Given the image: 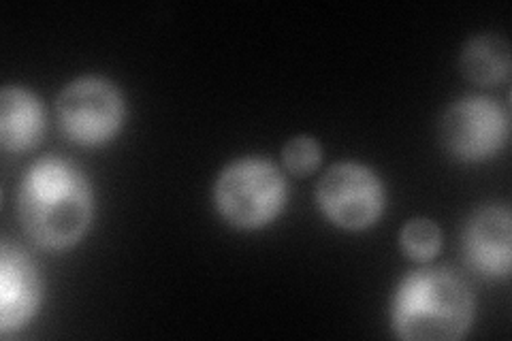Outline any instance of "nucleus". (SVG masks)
Segmentation results:
<instances>
[{
  "instance_id": "9b49d317",
  "label": "nucleus",
  "mask_w": 512,
  "mask_h": 341,
  "mask_svg": "<svg viewBox=\"0 0 512 341\" xmlns=\"http://www.w3.org/2000/svg\"><path fill=\"white\" fill-rule=\"evenodd\" d=\"M399 243L408 256H412L414 261H429L434 258L440 250L442 235L436 222H431L427 218H416L410 220L402 233H399Z\"/></svg>"
},
{
  "instance_id": "7ed1b4c3",
  "label": "nucleus",
  "mask_w": 512,
  "mask_h": 341,
  "mask_svg": "<svg viewBox=\"0 0 512 341\" xmlns=\"http://www.w3.org/2000/svg\"><path fill=\"white\" fill-rule=\"evenodd\" d=\"M286 182L276 165L263 158L235 160L218 177L214 201L220 216L237 229L254 231L280 216Z\"/></svg>"
},
{
  "instance_id": "39448f33",
  "label": "nucleus",
  "mask_w": 512,
  "mask_h": 341,
  "mask_svg": "<svg viewBox=\"0 0 512 341\" xmlns=\"http://www.w3.org/2000/svg\"><path fill=\"white\" fill-rule=\"evenodd\" d=\"M316 201L335 226L363 231L382 216L384 188L372 169L359 162H340L318 182Z\"/></svg>"
},
{
  "instance_id": "1a4fd4ad",
  "label": "nucleus",
  "mask_w": 512,
  "mask_h": 341,
  "mask_svg": "<svg viewBox=\"0 0 512 341\" xmlns=\"http://www.w3.org/2000/svg\"><path fill=\"white\" fill-rule=\"evenodd\" d=\"M45 111L35 94L24 88H5L0 94V141L9 152H26L41 141Z\"/></svg>"
},
{
  "instance_id": "20e7f679",
  "label": "nucleus",
  "mask_w": 512,
  "mask_h": 341,
  "mask_svg": "<svg viewBox=\"0 0 512 341\" xmlns=\"http://www.w3.org/2000/svg\"><path fill=\"white\" fill-rule=\"evenodd\" d=\"M58 124L79 145H103L122 128L126 107L120 90L103 77H79L58 96Z\"/></svg>"
},
{
  "instance_id": "f8f14e48",
  "label": "nucleus",
  "mask_w": 512,
  "mask_h": 341,
  "mask_svg": "<svg viewBox=\"0 0 512 341\" xmlns=\"http://www.w3.org/2000/svg\"><path fill=\"white\" fill-rule=\"evenodd\" d=\"M284 165L295 175H308L320 165V148L312 137H295L284 145Z\"/></svg>"
},
{
  "instance_id": "9d476101",
  "label": "nucleus",
  "mask_w": 512,
  "mask_h": 341,
  "mask_svg": "<svg viewBox=\"0 0 512 341\" xmlns=\"http://www.w3.org/2000/svg\"><path fill=\"white\" fill-rule=\"evenodd\" d=\"M461 71L480 86H493L510 73V47L498 35L472 39L461 54Z\"/></svg>"
},
{
  "instance_id": "423d86ee",
  "label": "nucleus",
  "mask_w": 512,
  "mask_h": 341,
  "mask_svg": "<svg viewBox=\"0 0 512 341\" xmlns=\"http://www.w3.org/2000/svg\"><path fill=\"white\" fill-rule=\"evenodd\" d=\"M440 135L455 158L480 162L498 154L508 139L506 111L485 96H468L446 109Z\"/></svg>"
},
{
  "instance_id": "f03ea898",
  "label": "nucleus",
  "mask_w": 512,
  "mask_h": 341,
  "mask_svg": "<svg viewBox=\"0 0 512 341\" xmlns=\"http://www.w3.org/2000/svg\"><path fill=\"white\" fill-rule=\"evenodd\" d=\"M474 299L457 273L431 267L412 271L393 297V327L410 341H455L468 333Z\"/></svg>"
},
{
  "instance_id": "0eeeda50",
  "label": "nucleus",
  "mask_w": 512,
  "mask_h": 341,
  "mask_svg": "<svg viewBox=\"0 0 512 341\" xmlns=\"http://www.w3.org/2000/svg\"><path fill=\"white\" fill-rule=\"evenodd\" d=\"M468 263L487 278H508L512 258V222L506 205L478 209L463 233Z\"/></svg>"
},
{
  "instance_id": "f257e3e1",
  "label": "nucleus",
  "mask_w": 512,
  "mask_h": 341,
  "mask_svg": "<svg viewBox=\"0 0 512 341\" xmlns=\"http://www.w3.org/2000/svg\"><path fill=\"white\" fill-rule=\"evenodd\" d=\"M18 214L24 233L45 250H67L84 239L94 214L92 188L73 162L45 156L22 180Z\"/></svg>"
},
{
  "instance_id": "6e6552de",
  "label": "nucleus",
  "mask_w": 512,
  "mask_h": 341,
  "mask_svg": "<svg viewBox=\"0 0 512 341\" xmlns=\"http://www.w3.org/2000/svg\"><path fill=\"white\" fill-rule=\"evenodd\" d=\"M41 301V280L28 254L3 241L0 248V333L20 331L35 316Z\"/></svg>"
}]
</instances>
